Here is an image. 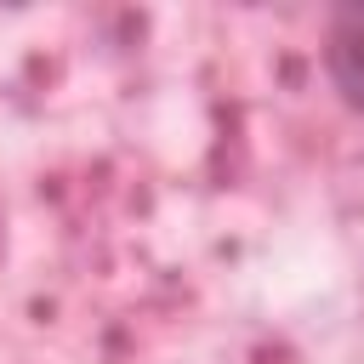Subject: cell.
<instances>
[{
	"label": "cell",
	"mask_w": 364,
	"mask_h": 364,
	"mask_svg": "<svg viewBox=\"0 0 364 364\" xmlns=\"http://www.w3.org/2000/svg\"><path fill=\"white\" fill-rule=\"evenodd\" d=\"M324 63H330L336 91H341L353 108H364V11H341V17L330 23Z\"/></svg>",
	"instance_id": "obj_1"
}]
</instances>
